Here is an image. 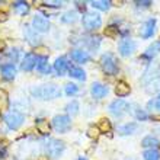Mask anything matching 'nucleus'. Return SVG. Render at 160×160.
Returning <instances> with one entry per match:
<instances>
[{"label": "nucleus", "mask_w": 160, "mask_h": 160, "mask_svg": "<svg viewBox=\"0 0 160 160\" xmlns=\"http://www.w3.org/2000/svg\"><path fill=\"white\" fill-rule=\"evenodd\" d=\"M32 95L38 99H42V101H50V99H55V98L61 96V89L54 83L41 84L38 88L32 89Z\"/></svg>", "instance_id": "obj_1"}, {"label": "nucleus", "mask_w": 160, "mask_h": 160, "mask_svg": "<svg viewBox=\"0 0 160 160\" xmlns=\"http://www.w3.org/2000/svg\"><path fill=\"white\" fill-rule=\"evenodd\" d=\"M101 67L103 70L105 74H109V76H114L117 74L119 70L118 67V60L112 52H106L101 57Z\"/></svg>", "instance_id": "obj_2"}, {"label": "nucleus", "mask_w": 160, "mask_h": 160, "mask_svg": "<svg viewBox=\"0 0 160 160\" xmlns=\"http://www.w3.org/2000/svg\"><path fill=\"white\" fill-rule=\"evenodd\" d=\"M23 121H25V117L19 111H9L8 114L4 115V122L10 130H18L23 124Z\"/></svg>", "instance_id": "obj_3"}, {"label": "nucleus", "mask_w": 160, "mask_h": 160, "mask_svg": "<svg viewBox=\"0 0 160 160\" xmlns=\"http://www.w3.org/2000/svg\"><path fill=\"white\" fill-rule=\"evenodd\" d=\"M82 22L86 31H96L102 26V18L98 13H84Z\"/></svg>", "instance_id": "obj_4"}, {"label": "nucleus", "mask_w": 160, "mask_h": 160, "mask_svg": "<svg viewBox=\"0 0 160 160\" xmlns=\"http://www.w3.org/2000/svg\"><path fill=\"white\" fill-rule=\"evenodd\" d=\"M52 127L57 132H67L72 127V119L68 115H57L52 119Z\"/></svg>", "instance_id": "obj_5"}, {"label": "nucleus", "mask_w": 160, "mask_h": 160, "mask_svg": "<svg viewBox=\"0 0 160 160\" xmlns=\"http://www.w3.org/2000/svg\"><path fill=\"white\" fill-rule=\"evenodd\" d=\"M64 148H66V146H64L63 141H60V140H50L48 141V144H47V153H48V156L52 157V159H57V157H60L61 154H63Z\"/></svg>", "instance_id": "obj_6"}, {"label": "nucleus", "mask_w": 160, "mask_h": 160, "mask_svg": "<svg viewBox=\"0 0 160 160\" xmlns=\"http://www.w3.org/2000/svg\"><path fill=\"white\" fill-rule=\"evenodd\" d=\"M135 50H137V44L130 38L121 39L118 45V51L122 57H130V55H132L135 52Z\"/></svg>", "instance_id": "obj_7"}, {"label": "nucleus", "mask_w": 160, "mask_h": 160, "mask_svg": "<svg viewBox=\"0 0 160 160\" xmlns=\"http://www.w3.org/2000/svg\"><path fill=\"white\" fill-rule=\"evenodd\" d=\"M32 28L39 34H45L50 31V22L44 15H35L32 19Z\"/></svg>", "instance_id": "obj_8"}, {"label": "nucleus", "mask_w": 160, "mask_h": 160, "mask_svg": "<svg viewBox=\"0 0 160 160\" xmlns=\"http://www.w3.org/2000/svg\"><path fill=\"white\" fill-rule=\"evenodd\" d=\"M128 108H130V105L124 99H117L109 105V112L115 117H122L124 114L128 112Z\"/></svg>", "instance_id": "obj_9"}, {"label": "nucleus", "mask_w": 160, "mask_h": 160, "mask_svg": "<svg viewBox=\"0 0 160 160\" xmlns=\"http://www.w3.org/2000/svg\"><path fill=\"white\" fill-rule=\"evenodd\" d=\"M154 32H156V19H148L140 28V37L144 39L152 38Z\"/></svg>", "instance_id": "obj_10"}, {"label": "nucleus", "mask_w": 160, "mask_h": 160, "mask_svg": "<svg viewBox=\"0 0 160 160\" xmlns=\"http://www.w3.org/2000/svg\"><path fill=\"white\" fill-rule=\"evenodd\" d=\"M23 35H25L26 41L29 42L31 45L34 47H38L39 45V37L37 35V31L29 25H25L23 26Z\"/></svg>", "instance_id": "obj_11"}, {"label": "nucleus", "mask_w": 160, "mask_h": 160, "mask_svg": "<svg viewBox=\"0 0 160 160\" xmlns=\"http://www.w3.org/2000/svg\"><path fill=\"white\" fill-rule=\"evenodd\" d=\"M159 73L160 72L157 67H148L147 70H146V73L143 74V77H141V83H143L144 86H147L150 82L159 79Z\"/></svg>", "instance_id": "obj_12"}, {"label": "nucleus", "mask_w": 160, "mask_h": 160, "mask_svg": "<svg viewBox=\"0 0 160 160\" xmlns=\"http://www.w3.org/2000/svg\"><path fill=\"white\" fill-rule=\"evenodd\" d=\"M35 64H37V55L31 52V54H26L23 57L21 63V68L23 72H31L32 68H35Z\"/></svg>", "instance_id": "obj_13"}, {"label": "nucleus", "mask_w": 160, "mask_h": 160, "mask_svg": "<svg viewBox=\"0 0 160 160\" xmlns=\"http://www.w3.org/2000/svg\"><path fill=\"white\" fill-rule=\"evenodd\" d=\"M90 93H92V96L95 99H102V98H105L108 95V88L102 83H93L92 89H90Z\"/></svg>", "instance_id": "obj_14"}, {"label": "nucleus", "mask_w": 160, "mask_h": 160, "mask_svg": "<svg viewBox=\"0 0 160 160\" xmlns=\"http://www.w3.org/2000/svg\"><path fill=\"white\" fill-rule=\"evenodd\" d=\"M68 67H70V63H68L67 57H58L54 63V70L58 73L60 76H63L66 72H68Z\"/></svg>", "instance_id": "obj_15"}, {"label": "nucleus", "mask_w": 160, "mask_h": 160, "mask_svg": "<svg viewBox=\"0 0 160 160\" xmlns=\"http://www.w3.org/2000/svg\"><path fill=\"white\" fill-rule=\"evenodd\" d=\"M0 73H2V76L6 80H12L16 76V67H15V64H10V63L3 64L2 68H0Z\"/></svg>", "instance_id": "obj_16"}, {"label": "nucleus", "mask_w": 160, "mask_h": 160, "mask_svg": "<svg viewBox=\"0 0 160 160\" xmlns=\"http://www.w3.org/2000/svg\"><path fill=\"white\" fill-rule=\"evenodd\" d=\"M159 52H160V39H157V41H154L152 45H150L147 50H146V52L143 54V57H141V58L152 60L153 57H156Z\"/></svg>", "instance_id": "obj_17"}, {"label": "nucleus", "mask_w": 160, "mask_h": 160, "mask_svg": "<svg viewBox=\"0 0 160 160\" xmlns=\"http://www.w3.org/2000/svg\"><path fill=\"white\" fill-rule=\"evenodd\" d=\"M72 58L76 63H88V61H90V54L88 51H83V50H73Z\"/></svg>", "instance_id": "obj_18"}, {"label": "nucleus", "mask_w": 160, "mask_h": 160, "mask_svg": "<svg viewBox=\"0 0 160 160\" xmlns=\"http://www.w3.org/2000/svg\"><path fill=\"white\" fill-rule=\"evenodd\" d=\"M35 127H37V131H38L39 134H42V135L50 134V131H51L50 122L47 121V119H44V118L37 119V121H35Z\"/></svg>", "instance_id": "obj_19"}, {"label": "nucleus", "mask_w": 160, "mask_h": 160, "mask_svg": "<svg viewBox=\"0 0 160 160\" xmlns=\"http://www.w3.org/2000/svg\"><path fill=\"white\" fill-rule=\"evenodd\" d=\"M131 92V88H130V84H127L125 82H118L117 83V86H115V95L119 98H125L128 96Z\"/></svg>", "instance_id": "obj_20"}, {"label": "nucleus", "mask_w": 160, "mask_h": 160, "mask_svg": "<svg viewBox=\"0 0 160 160\" xmlns=\"http://www.w3.org/2000/svg\"><path fill=\"white\" fill-rule=\"evenodd\" d=\"M137 128H138V124H137V122H128V124H124V125L118 127V134L130 135V134H132V132H135Z\"/></svg>", "instance_id": "obj_21"}, {"label": "nucleus", "mask_w": 160, "mask_h": 160, "mask_svg": "<svg viewBox=\"0 0 160 160\" xmlns=\"http://www.w3.org/2000/svg\"><path fill=\"white\" fill-rule=\"evenodd\" d=\"M83 44L88 47L89 50L96 51L98 48H99V45H101V39H99V37H93V35H90V37H84Z\"/></svg>", "instance_id": "obj_22"}, {"label": "nucleus", "mask_w": 160, "mask_h": 160, "mask_svg": "<svg viewBox=\"0 0 160 160\" xmlns=\"http://www.w3.org/2000/svg\"><path fill=\"white\" fill-rule=\"evenodd\" d=\"M141 146L146 148H157L160 146V141L157 137L154 135H147V137H144L143 141H141Z\"/></svg>", "instance_id": "obj_23"}, {"label": "nucleus", "mask_w": 160, "mask_h": 160, "mask_svg": "<svg viewBox=\"0 0 160 160\" xmlns=\"http://www.w3.org/2000/svg\"><path fill=\"white\" fill-rule=\"evenodd\" d=\"M68 74L77 80H82V82L86 80V73H84V70L77 67V66H70V67H68Z\"/></svg>", "instance_id": "obj_24"}, {"label": "nucleus", "mask_w": 160, "mask_h": 160, "mask_svg": "<svg viewBox=\"0 0 160 160\" xmlns=\"http://www.w3.org/2000/svg\"><path fill=\"white\" fill-rule=\"evenodd\" d=\"M35 67H37V70H38L39 73H42V74H50L51 73V66L48 64L47 58H37Z\"/></svg>", "instance_id": "obj_25"}, {"label": "nucleus", "mask_w": 160, "mask_h": 160, "mask_svg": "<svg viewBox=\"0 0 160 160\" xmlns=\"http://www.w3.org/2000/svg\"><path fill=\"white\" fill-rule=\"evenodd\" d=\"M13 9L18 15H26L29 12V3L28 2H13Z\"/></svg>", "instance_id": "obj_26"}, {"label": "nucleus", "mask_w": 160, "mask_h": 160, "mask_svg": "<svg viewBox=\"0 0 160 160\" xmlns=\"http://www.w3.org/2000/svg\"><path fill=\"white\" fill-rule=\"evenodd\" d=\"M79 19V15H77L76 10H68L61 16V22L63 23H74V22Z\"/></svg>", "instance_id": "obj_27"}, {"label": "nucleus", "mask_w": 160, "mask_h": 160, "mask_svg": "<svg viewBox=\"0 0 160 160\" xmlns=\"http://www.w3.org/2000/svg\"><path fill=\"white\" fill-rule=\"evenodd\" d=\"M144 160H160V153L157 148H147L143 153Z\"/></svg>", "instance_id": "obj_28"}, {"label": "nucleus", "mask_w": 160, "mask_h": 160, "mask_svg": "<svg viewBox=\"0 0 160 160\" xmlns=\"http://www.w3.org/2000/svg\"><path fill=\"white\" fill-rule=\"evenodd\" d=\"M90 4L95 9H99V10H108L112 3L108 2V0H93V2H90Z\"/></svg>", "instance_id": "obj_29"}, {"label": "nucleus", "mask_w": 160, "mask_h": 160, "mask_svg": "<svg viewBox=\"0 0 160 160\" xmlns=\"http://www.w3.org/2000/svg\"><path fill=\"white\" fill-rule=\"evenodd\" d=\"M147 109H150L152 112H160V93L156 98H153L152 101H148Z\"/></svg>", "instance_id": "obj_30"}, {"label": "nucleus", "mask_w": 160, "mask_h": 160, "mask_svg": "<svg viewBox=\"0 0 160 160\" xmlns=\"http://www.w3.org/2000/svg\"><path fill=\"white\" fill-rule=\"evenodd\" d=\"M98 128H99L101 132H111V130H112V124H111V121L108 118H102L101 121H99Z\"/></svg>", "instance_id": "obj_31"}, {"label": "nucleus", "mask_w": 160, "mask_h": 160, "mask_svg": "<svg viewBox=\"0 0 160 160\" xmlns=\"http://www.w3.org/2000/svg\"><path fill=\"white\" fill-rule=\"evenodd\" d=\"M159 90H160V79L153 80V82H150L146 86V92H148V93H156Z\"/></svg>", "instance_id": "obj_32"}, {"label": "nucleus", "mask_w": 160, "mask_h": 160, "mask_svg": "<svg viewBox=\"0 0 160 160\" xmlns=\"http://www.w3.org/2000/svg\"><path fill=\"white\" fill-rule=\"evenodd\" d=\"M86 134H88L89 138H92V140H98L99 138V135H101V131H99V128H98V125H90L88 128V131H86Z\"/></svg>", "instance_id": "obj_33"}, {"label": "nucleus", "mask_w": 160, "mask_h": 160, "mask_svg": "<svg viewBox=\"0 0 160 160\" xmlns=\"http://www.w3.org/2000/svg\"><path fill=\"white\" fill-rule=\"evenodd\" d=\"M79 109H80L79 102H76V101L70 102V103L66 106V111H67L70 115H77V114H79Z\"/></svg>", "instance_id": "obj_34"}, {"label": "nucleus", "mask_w": 160, "mask_h": 160, "mask_svg": "<svg viewBox=\"0 0 160 160\" xmlns=\"http://www.w3.org/2000/svg\"><path fill=\"white\" fill-rule=\"evenodd\" d=\"M119 34V29H118V26H114V25H111L108 26L105 29V35L106 37H109V38H117Z\"/></svg>", "instance_id": "obj_35"}, {"label": "nucleus", "mask_w": 160, "mask_h": 160, "mask_svg": "<svg viewBox=\"0 0 160 160\" xmlns=\"http://www.w3.org/2000/svg\"><path fill=\"white\" fill-rule=\"evenodd\" d=\"M35 52L37 55H39V58H47V55H50V50L44 45H38L35 48Z\"/></svg>", "instance_id": "obj_36"}, {"label": "nucleus", "mask_w": 160, "mask_h": 160, "mask_svg": "<svg viewBox=\"0 0 160 160\" xmlns=\"http://www.w3.org/2000/svg\"><path fill=\"white\" fill-rule=\"evenodd\" d=\"M19 52L21 51L18 50V48H12L10 51H8V58H9V61L10 63H15V61H18V58H19Z\"/></svg>", "instance_id": "obj_37"}, {"label": "nucleus", "mask_w": 160, "mask_h": 160, "mask_svg": "<svg viewBox=\"0 0 160 160\" xmlns=\"http://www.w3.org/2000/svg\"><path fill=\"white\" fill-rule=\"evenodd\" d=\"M79 92V86L74 83H68L66 84V93H67L68 96H73V95H76Z\"/></svg>", "instance_id": "obj_38"}, {"label": "nucleus", "mask_w": 160, "mask_h": 160, "mask_svg": "<svg viewBox=\"0 0 160 160\" xmlns=\"http://www.w3.org/2000/svg\"><path fill=\"white\" fill-rule=\"evenodd\" d=\"M134 115H135V118L138 119V121H146V119L148 118L147 112H146V111H143V109H140V108L134 109Z\"/></svg>", "instance_id": "obj_39"}, {"label": "nucleus", "mask_w": 160, "mask_h": 160, "mask_svg": "<svg viewBox=\"0 0 160 160\" xmlns=\"http://www.w3.org/2000/svg\"><path fill=\"white\" fill-rule=\"evenodd\" d=\"M134 4H135V8H138V9H147V8H150L153 3L150 0H143V2H134Z\"/></svg>", "instance_id": "obj_40"}, {"label": "nucleus", "mask_w": 160, "mask_h": 160, "mask_svg": "<svg viewBox=\"0 0 160 160\" xmlns=\"http://www.w3.org/2000/svg\"><path fill=\"white\" fill-rule=\"evenodd\" d=\"M9 103V99H8V95L3 92V90H0V108H6Z\"/></svg>", "instance_id": "obj_41"}, {"label": "nucleus", "mask_w": 160, "mask_h": 160, "mask_svg": "<svg viewBox=\"0 0 160 160\" xmlns=\"http://www.w3.org/2000/svg\"><path fill=\"white\" fill-rule=\"evenodd\" d=\"M6 148H8L6 143H0V157H4V156H6Z\"/></svg>", "instance_id": "obj_42"}, {"label": "nucleus", "mask_w": 160, "mask_h": 160, "mask_svg": "<svg viewBox=\"0 0 160 160\" xmlns=\"http://www.w3.org/2000/svg\"><path fill=\"white\" fill-rule=\"evenodd\" d=\"M8 21V13L6 12H0V22Z\"/></svg>", "instance_id": "obj_43"}, {"label": "nucleus", "mask_w": 160, "mask_h": 160, "mask_svg": "<svg viewBox=\"0 0 160 160\" xmlns=\"http://www.w3.org/2000/svg\"><path fill=\"white\" fill-rule=\"evenodd\" d=\"M4 48H6V44H4L3 39H0V52H2V51H3Z\"/></svg>", "instance_id": "obj_44"}, {"label": "nucleus", "mask_w": 160, "mask_h": 160, "mask_svg": "<svg viewBox=\"0 0 160 160\" xmlns=\"http://www.w3.org/2000/svg\"><path fill=\"white\" fill-rule=\"evenodd\" d=\"M77 160H88V159H84V157H80V159H77Z\"/></svg>", "instance_id": "obj_45"}, {"label": "nucleus", "mask_w": 160, "mask_h": 160, "mask_svg": "<svg viewBox=\"0 0 160 160\" xmlns=\"http://www.w3.org/2000/svg\"><path fill=\"white\" fill-rule=\"evenodd\" d=\"M130 160H134V159H130Z\"/></svg>", "instance_id": "obj_46"}]
</instances>
